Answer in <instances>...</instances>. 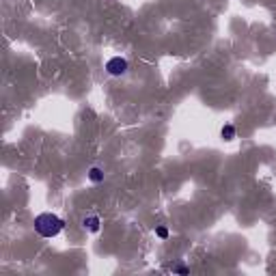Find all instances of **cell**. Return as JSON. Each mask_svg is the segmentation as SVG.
Returning <instances> with one entry per match:
<instances>
[{
    "instance_id": "6da1fadb",
    "label": "cell",
    "mask_w": 276,
    "mask_h": 276,
    "mask_svg": "<svg viewBox=\"0 0 276 276\" xmlns=\"http://www.w3.org/2000/svg\"><path fill=\"white\" fill-rule=\"evenodd\" d=\"M35 231L37 235H41V238L46 240H52L56 238V235L63 233L65 229V220L58 216V214L54 211H44V214H39V216H35Z\"/></svg>"
},
{
    "instance_id": "7a4b0ae2",
    "label": "cell",
    "mask_w": 276,
    "mask_h": 276,
    "mask_svg": "<svg viewBox=\"0 0 276 276\" xmlns=\"http://www.w3.org/2000/svg\"><path fill=\"white\" fill-rule=\"evenodd\" d=\"M104 69H106V74L112 76V78H123L130 71V63H128L125 56H110L104 63Z\"/></svg>"
},
{
    "instance_id": "3957f363",
    "label": "cell",
    "mask_w": 276,
    "mask_h": 276,
    "mask_svg": "<svg viewBox=\"0 0 276 276\" xmlns=\"http://www.w3.org/2000/svg\"><path fill=\"white\" fill-rule=\"evenodd\" d=\"M80 224H82V229L91 235H95L101 231V218L97 216V214H87V216L80 220Z\"/></svg>"
},
{
    "instance_id": "277c9868",
    "label": "cell",
    "mask_w": 276,
    "mask_h": 276,
    "mask_svg": "<svg viewBox=\"0 0 276 276\" xmlns=\"http://www.w3.org/2000/svg\"><path fill=\"white\" fill-rule=\"evenodd\" d=\"M87 179H89L91 183H104L106 173H104V168H101V166H91V168L87 171Z\"/></svg>"
},
{
    "instance_id": "5b68a950",
    "label": "cell",
    "mask_w": 276,
    "mask_h": 276,
    "mask_svg": "<svg viewBox=\"0 0 276 276\" xmlns=\"http://www.w3.org/2000/svg\"><path fill=\"white\" fill-rule=\"evenodd\" d=\"M220 138H222L224 142L235 140V138H238V128H235L233 123H224V125L220 128Z\"/></svg>"
},
{
    "instance_id": "8992f818",
    "label": "cell",
    "mask_w": 276,
    "mask_h": 276,
    "mask_svg": "<svg viewBox=\"0 0 276 276\" xmlns=\"http://www.w3.org/2000/svg\"><path fill=\"white\" fill-rule=\"evenodd\" d=\"M168 235H171V231H168L166 224H158L156 227V238L164 242V240H168Z\"/></svg>"
},
{
    "instance_id": "52a82bcc",
    "label": "cell",
    "mask_w": 276,
    "mask_h": 276,
    "mask_svg": "<svg viewBox=\"0 0 276 276\" xmlns=\"http://www.w3.org/2000/svg\"><path fill=\"white\" fill-rule=\"evenodd\" d=\"M173 274H181V276H188V274H190V268H188V265H183V263H177L175 268H173Z\"/></svg>"
}]
</instances>
